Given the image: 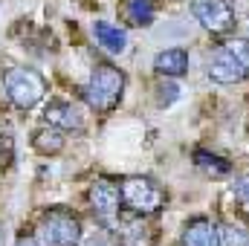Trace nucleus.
<instances>
[{"instance_id": "nucleus-1", "label": "nucleus", "mask_w": 249, "mask_h": 246, "mask_svg": "<svg viewBox=\"0 0 249 246\" xmlns=\"http://www.w3.org/2000/svg\"><path fill=\"white\" fill-rule=\"evenodd\" d=\"M124 96V72L113 64H96L90 78L81 87V99L96 113H110Z\"/></svg>"}, {"instance_id": "nucleus-2", "label": "nucleus", "mask_w": 249, "mask_h": 246, "mask_svg": "<svg viewBox=\"0 0 249 246\" xmlns=\"http://www.w3.org/2000/svg\"><path fill=\"white\" fill-rule=\"evenodd\" d=\"M81 238H84V229H81L78 214L64 206L47 209L35 226L38 246H78Z\"/></svg>"}, {"instance_id": "nucleus-3", "label": "nucleus", "mask_w": 249, "mask_h": 246, "mask_svg": "<svg viewBox=\"0 0 249 246\" xmlns=\"http://www.w3.org/2000/svg\"><path fill=\"white\" fill-rule=\"evenodd\" d=\"M209 81L214 84H241L249 78V41L247 38H235L229 44H223L214 58L206 67Z\"/></svg>"}, {"instance_id": "nucleus-4", "label": "nucleus", "mask_w": 249, "mask_h": 246, "mask_svg": "<svg viewBox=\"0 0 249 246\" xmlns=\"http://www.w3.org/2000/svg\"><path fill=\"white\" fill-rule=\"evenodd\" d=\"M3 90L6 99L18 107V110H32L38 102H44L47 96V81L38 70L32 67H12L3 75Z\"/></svg>"}, {"instance_id": "nucleus-5", "label": "nucleus", "mask_w": 249, "mask_h": 246, "mask_svg": "<svg viewBox=\"0 0 249 246\" xmlns=\"http://www.w3.org/2000/svg\"><path fill=\"white\" fill-rule=\"evenodd\" d=\"M122 206L136 214H154L165 206V191L151 177H124L119 183Z\"/></svg>"}, {"instance_id": "nucleus-6", "label": "nucleus", "mask_w": 249, "mask_h": 246, "mask_svg": "<svg viewBox=\"0 0 249 246\" xmlns=\"http://www.w3.org/2000/svg\"><path fill=\"white\" fill-rule=\"evenodd\" d=\"M191 15L212 35H229L238 23L235 6L229 0H191Z\"/></svg>"}, {"instance_id": "nucleus-7", "label": "nucleus", "mask_w": 249, "mask_h": 246, "mask_svg": "<svg viewBox=\"0 0 249 246\" xmlns=\"http://www.w3.org/2000/svg\"><path fill=\"white\" fill-rule=\"evenodd\" d=\"M90 206H93L96 220H99L105 229H116V223H119V209H122L119 185L107 183V180H96V183L90 185Z\"/></svg>"}, {"instance_id": "nucleus-8", "label": "nucleus", "mask_w": 249, "mask_h": 246, "mask_svg": "<svg viewBox=\"0 0 249 246\" xmlns=\"http://www.w3.org/2000/svg\"><path fill=\"white\" fill-rule=\"evenodd\" d=\"M183 246H220V226L212 217H191L180 235Z\"/></svg>"}, {"instance_id": "nucleus-9", "label": "nucleus", "mask_w": 249, "mask_h": 246, "mask_svg": "<svg viewBox=\"0 0 249 246\" xmlns=\"http://www.w3.org/2000/svg\"><path fill=\"white\" fill-rule=\"evenodd\" d=\"M44 122L58 130H84V116L70 102H50L44 107Z\"/></svg>"}, {"instance_id": "nucleus-10", "label": "nucleus", "mask_w": 249, "mask_h": 246, "mask_svg": "<svg viewBox=\"0 0 249 246\" xmlns=\"http://www.w3.org/2000/svg\"><path fill=\"white\" fill-rule=\"evenodd\" d=\"M160 12V0H122L119 3V18L127 26H151Z\"/></svg>"}, {"instance_id": "nucleus-11", "label": "nucleus", "mask_w": 249, "mask_h": 246, "mask_svg": "<svg viewBox=\"0 0 249 246\" xmlns=\"http://www.w3.org/2000/svg\"><path fill=\"white\" fill-rule=\"evenodd\" d=\"M188 64H191V58H188L186 50H180V47L162 50V53H157V58H154V72L162 75V78H180V75L188 72Z\"/></svg>"}, {"instance_id": "nucleus-12", "label": "nucleus", "mask_w": 249, "mask_h": 246, "mask_svg": "<svg viewBox=\"0 0 249 246\" xmlns=\"http://www.w3.org/2000/svg\"><path fill=\"white\" fill-rule=\"evenodd\" d=\"M93 38L102 50H107L110 55H122L127 50V32L122 26H113L107 20H96L93 23Z\"/></svg>"}, {"instance_id": "nucleus-13", "label": "nucleus", "mask_w": 249, "mask_h": 246, "mask_svg": "<svg viewBox=\"0 0 249 246\" xmlns=\"http://www.w3.org/2000/svg\"><path fill=\"white\" fill-rule=\"evenodd\" d=\"M194 165H197L206 177H212V180H220V177H229V174H232V162H229L226 157L212 154V151H203V148L194 151Z\"/></svg>"}, {"instance_id": "nucleus-14", "label": "nucleus", "mask_w": 249, "mask_h": 246, "mask_svg": "<svg viewBox=\"0 0 249 246\" xmlns=\"http://www.w3.org/2000/svg\"><path fill=\"white\" fill-rule=\"evenodd\" d=\"M64 145H67L64 130L53 127V124H47V127H41V130L32 133V148H35L38 154H44V157H55V154H61Z\"/></svg>"}, {"instance_id": "nucleus-15", "label": "nucleus", "mask_w": 249, "mask_h": 246, "mask_svg": "<svg viewBox=\"0 0 249 246\" xmlns=\"http://www.w3.org/2000/svg\"><path fill=\"white\" fill-rule=\"evenodd\" d=\"M220 246H249V229L235 223L220 226Z\"/></svg>"}, {"instance_id": "nucleus-16", "label": "nucleus", "mask_w": 249, "mask_h": 246, "mask_svg": "<svg viewBox=\"0 0 249 246\" xmlns=\"http://www.w3.org/2000/svg\"><path fill=\"white\" fill-rule=\"evenodd\" d=\"M15 154V139H12V127L0 122V165H9Z\"/></svg>"}, {"instance_id": "nucleus-17", "label": "nucleus", "mask_w": 249, "mask_h": 246, "mask_svg": "<svg viewBox=\"0 0 249 246\" xmlns=\"http://www.w3.org/2000/svg\"><path fill=\"white\" fill-rule=\"evenodd\" d=\"M177 99H180V87L165 78V84L157 87V105H160V107H168V105H174Z\"/></svg>"}, {"instance_id": "nucleus-18", "label": "nucleus", "mask_w": 249, "mask_h": 246, "mask_svg": "<svg viewBox=\"0 0 249 246\" xmlns=\"http://www.w3.org/2000/svg\"><path fill=\"white\" fill-rule=\"evenodd\" d=\"M232 197L241 200V203H249V174L238 177V180L232 183Z\"/></svg>"}, {"instance_id": "nucleus-19", "label": "nucleus", "mask_w": 249, "mask_h": 246, "mask_svg": "<svg viewBox=\"0 0 249 246\" xmlns=\"http://www.w3.org/2000/svg\"><path fill=\"white\" fill-rule=\"evenodd\" d=\"M15 246H38V241H35V238H18Z\"/></svg>"}, {"instance_id": "nucleus-20", "label": "nucleus", "mask_w": 249, "mask_h": 246, "mask_svg": "<svg viewBox=\"0 0 249 246\" xmlns=\"http://www.w3.org/2000/svg\"><path fill=\"white\" fill-rule=\"evenodd\" d=\"M0 241H3V226H0Z\"/></svg>"}, {"instance_id": "nucleus-21", "label": "nucleus", "mask_w": 249, "mask_h": 246, "mask_svg": "<svg viewBox=\"0 0 249 246\" xmlns=\"http://www.w3.org/2000/svg\"><path fill=\"white\" fill-rule=\"evenodd\" d=\"M124 246H136V244H124Z\"/></svg>"}, {"instance_id": "nucleus-22", "label": "nucleus", "mask_w": 249, "mask_h": 246, "mask_svg": "<svg viewBox=\"0 0 249 246\" xmlns=\"http://www.w3.org/2000/svg\"><path fill=\"white\" fill-rule=\"evenodd\" d=\"M84 3H87V0H84Z\"/></svg>"}]
</instances>
